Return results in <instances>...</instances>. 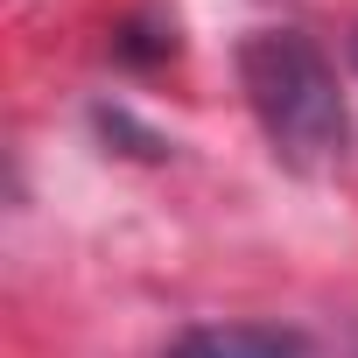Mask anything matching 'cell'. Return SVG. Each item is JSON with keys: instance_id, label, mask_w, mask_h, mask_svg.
<instances>
[{"instance_id": "2", "label": "cell", "mask_w": 358, "mask_h": 358, "mask_svg": "<svg viewBox=\"0 0 358 358\" xmlns=\"http://www.w3.org/2000/svg\"><path fill=\"white\" fill-rule=\"evenodd\" d=\"M169 358H309V337L288 323H197L169 344Z\"/></svg>"}, {"instance_id": "1", "label": "cell", "mask_w": 358, "mask_h": 358, "mask_svg": "<svg viewBox=\"0 0 358 358\" xmlns=\"http://www.w3.org/2000/svg\"><path fill=\"white\" fill-rule=\"evenodd\" d=\"M239 85H246V106H253V120H260L281 169L337 176L351 162V106H344L337 64L323 57L316 36L253 29L239 43Z\"/></svg>"}, {"instance_id": "3", "label": "cell", "mask_w": 358, "mask_h": 358, "mask_svg": "<svg viewBox=\"0 0 358 358\" xmlns=\"http://www.w3.org/2000/svg\"><path fill=\"white\" fill-rule=\"evenodd\" d=\"M351 64H358V36H351Z\"/></svg>"}]
</instances>
